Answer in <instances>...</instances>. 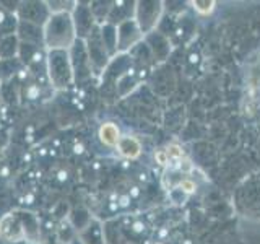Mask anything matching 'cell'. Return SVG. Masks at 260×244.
I'll return each instance as SVG.
<instances>
[{
  "label": "cell",
  "mask_w": 260,
  "mask_h": 244,
  "mask_svg": "<svg viewBox=\"0 0 260 244\" xmlns=\"http://www.w3.org/2000/svg\"><path fill=\"white\" fill-rule=\"evenodd\" d=\"M193 5H195V8H197V10H200V12H203V13H207V12L211 10V8H213L215 2H199V0H195Z\"/></svg>",
  "instance_id": "9a60e30c"
},
{
  "label": "cell",
  "mask_w": 260,
  "mask_h": 244,
  "mask_svg": "<svg viewBox=\"0 0 260 244\" xmlns=\"http://www.w3.org/2000/svg\"><path fill=\"white\" fill-rule=\"evenodd\" d=\"M75 5H77L75 0H47V7L51 15H62V13L72 15Z\"/></svg>",
  "instance_id": "5bb4252c"
},
{
  "label": "cell",
  "mask_w": 260,
  "mask_h": 244,
  "mask_svg": "<svg viewBox=\"0 0 260 244\" xmlns=\"http://www.w3.org/2000/svg\"><path fill=\"white\" fill-rule=\"evenodd\" d=\"M156 160H158L159 165H166L168 160H169V157H168V153H166V151H158V153H156Z\"/></svg>",
  "instance_id": "d6986e66"
},
{
  "label": "cell",
  "mask_w": 260,
  "mask_h": 244,
  "mask_svg": "<svg viewBox=\"0 0 260 244\" xmlns=\"http://www.w3.org/2000/svg\"><path fill=\"white\" fill-rule=\"evenodd\" d=\"M23 72H24V67L18 57L8 59V60H0V81L13 80L16 77H20Z\"/></svg>",
  "instance_id": "ba28073f"
},
{
  "label": "cell",
  "mask_w": 260,
  "mask_h": 244,
  "mask_svg": "<svg viewBox=\"0 0 260 244\" xmlns=\"http://www.w3.org/2000/svg\"><path fill=\"white\" fill-rule=\"evenodd\" d=\"M117 150L120 155H124L125 158H135L140 155V142L134 137H120V140L117 143Z\"/></svg>",
  "instance_id": "7c38bea8"
},
{
  "label": "cell",
  "mask_w": 260,
  "mask_h": 244,
  "mask_svg": "<svg viewBox=\"0 0 260 244\" xmlns=\"http://www.w3.org/2000/svg\"><path fill=\"white\" fill-rule=\"evenodd\" d=\"M72 21L75 26L77 39L81 41H85L96 28V20L91 13V8H89V4L85 2H77L72 12Z\"/></svg>",
  "instance_id": "8992f818"
},
{
  "label": "cell",
  "mask_w": 260,
  "mask_h": 244,
  "mask_svg": "<svg viewBox=\"0 0 260 244\" xmlns=\"http://www.w3.org/2000/svg\"><path fill=\"white\" fill-rule=\"evenodd\" d=\"M75 41L77 33L72 15H51L44 24V47L47 51H69Z\"/></svg>",
  "instance_id": "6da1fadb"
},
{
  "label": "cell",
  "mask_w": 260,
  "mask_h": 244,
  "mask_svg": "<svg viewBox=\"0 0 260 244\" xmlns=\"http://www.w3.org/2000/svg\"><path fill=\"white\" fill-rule=\"evenodd\" d=\"M69 244H81V241L78 239V236H77V238H75V239H73V241H70Z\"/></svg>",
  "instance_id": "44dd1931"
},
{
  "label": "cell",
  "mask_w": 260,
  "mask_h": 244,
  "mask_svg": "<svg viewBox=\"0 0 260 244\" xmlns=\"http://www.w3.org/2000/svg\"><path fill=\"white\" fill-rule=\"evenodd\" d=\"M78 239L81 244H103V233L100 225L91 220L89 225L78 233Z\"/></svg>",
  "instance_id": "8fae6325"
},
{
  "label": "cell",
  "mask_w": 260,
  "mask_h": 244,
  "mask_svg": "<svg viewBox=\"0 0 260 244\" xmlns=\"http://www.w3.org/2000/svg\"><path fill=\"white\" fill-rule=\"evenodd\" d=\"M16 18L18 21L44 28L47 20L51 18V12L44 0H20L18 8H16Z\"/></svg>",
  "instance_id": "5b68a950"
},
{
  "label": "cell",
  "mask_w": 260,
  "mask_h": 244,
  "mask_svg": "<svg viewBox=\"0 0 260 244\" xmlns=\"http://www.w3.org/2000/svg\"><path fill=\"white\" fill-rule=\"evenodd\" d=\"M181 187H182L184 191H187V192H192V191L195 189V184L190 182V181H182V182H181Z\"/></svg>",
  "instance_id": "ffe728a7"
},
{
  "label": "cell",
  "mask_w": 260,
  "mask_h": 244,
  "mask_svg": "<svg viewBox=\"0 0 260 244\" xmlns=\"http://www.w3.org/2000/svg\"><path fill=\"white\" fill-rule=\"evenodd\" d=\"M16 29H18V18H16V15L8 12L7 8L0 5V38L16 35Z\"/></svg>",
  "instance_id": "9c48e42d"
},
{
  "label": "cell",
  "mask_w": 260,
  "mask_h": 244,
  "mask_svg": "<svg viewBox=\"0 0 260 244\" xmlns=\"http://www.w3.org/2000/svg\"><path fill=\"white\" fill-rule=\"evenodd\" d=\"M41 244H65V242L59 241V239L55 238V234H54V236H47V238H43Z\"/></svg>",
  "instance_id": "ac0fdd59"
},
{
  "label": "cell",
  "mask_w": 260,
  "mask_h": 244,
  "mask_svg": "<svg viewBox=\"0 0 260 244\" xmlns=\"http://www.w3.org/2000/svg\"><path fill=\"white\" fill-rule=\"evenodd\" d=\"M8 134H7V130L4 129H0V155H2L5 150H7V146H8Z\"/></svg>",
  "instance_id": "2e32d148"
},
{
  "label": "cell",
  "mask_w": 260,
  "mask_h": 244,
  "mask_svg": "<svg viewBox=\"0 0 260 244\" xmlns=\"http://www.w3.org/2000/svg\"><path fill=\"white\" fill-rule=\"evenodd\" d=\"M0 244H12V242H4V241H0ZM20 244H28V242H20Z\"/></svg>",
  "instance_id": "7402d4cb"
},
{
  "label": "cell",
  "mask_w": 260,
  "mask_h": 244,
  "mask_svg": "<svg viewBox=\"0 0 260 244\" xmlns=\"http://www.w3.org/2000/svg\"><path fill=\"white\" fill-rule=\"evenodd\" d=\"M100 138L104 145L108 146H117L119 140H120V132L116 124L112 122H104V124L100 127Z\"/></svg>",
  "instance_id": "4fadbf2b"
},
{
  "label": "cell",
  "mask_w": 260,
  "mask_h": 244,
  "mask_svg": "<svg viewBox=\"0 0 260 244\" xmlns=\"http://www.w3.org/2000/svg\"><path fill=\"white\" fill-rule=\"evenodd\" d=\"M55 89L46 72H29L24 69L20 78V104H41L54 96Z\"/></svg>",
  "instance_id": "7a4b0ae2"
},
{
  "label": "cell",
  "mask_w": 260,
  "mask_h": 244,
  "mask_svg": "<svg viewBox=\"0 0 260 244\" xmlns=\"http://www.w3.org/2000/svg\"><path fill=\"white\" fill-rule=\"evenodd\" d=\"M20 41L16 35L0 38V60H8L18 57Z\"/></svg>",
  "instance_id": "30bf717a"
},
{
  "label": "cell",
  "mask_w": 260,
  "mask_h": 244,
  "mask_svg": "<svg viewBox=\"0 0 260 244\" xmlns=\"http://www.w3.org/2000/svg\"><path fill=\"white\" fill-rule=\"evenodd\" d=\"M69 57H70V64L73 70V81H75L77 86L83 85L85 81L91 77V69H93V65L89 62V57H88L85 41L77 39L75 44L69 49Z\"/></svg>",
  "instance_id": "277c9868"
},
{
  "label": "cell",
  "mask_w": 260,
  "mask_h": 244,
  "mask_svg": "<svg viewBox=\"0 0 260 244\" xmlns=\"http://www.w3.org/2000/svg\"><path fill=\"white\" fill-rule=\"evenodd\" d=\"M47 78L55 92H65L75 85L69 51H47Z\"/></svg>",
  "instance_id": "3957f363"
},
{
  "label": "cell",
  "mask_w": 260,
  "mask_h": 244,
  "mask_svg": "<svg viewBox=\"0 0 260 244\" xmlns=\"http://www.w3.org/2000/svg\"><path fill=\"white\" fill-rule=\"evenodd\" d=\"M168 157H174V158H181L182 157V150L179 148V146L173 145V146H169V153H168Z\"/></svg>",
  "instance_id": "e0dca14e"
},
{
  "label": "cell",
  "mask_w": 260,
  "mask_h": 244,
  "mask_svg": "<svg viewBox=\"0 0 260 244\" xmlns=\"http://www.w3.org/2000/svg\"><path fill=\"white\" fill-rule=\"evenodd\" d=\"M16 38H18V41H20L21 44L43 46L44 47V28L36 26V24L18 21Z\"/></svg>",
  "instance_id": "52a82bcc"
}]
</instances>
